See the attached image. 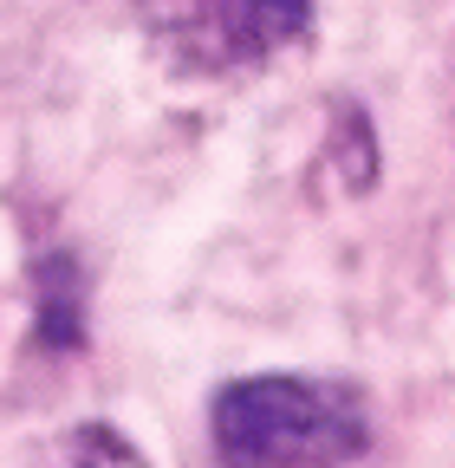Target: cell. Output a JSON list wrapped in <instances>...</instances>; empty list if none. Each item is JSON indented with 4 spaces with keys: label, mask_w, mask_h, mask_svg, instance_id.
<instances>
[{
    "label": "cell",
    "mask_w": 455,
    "mask_h": 468,
    "mask_svg": "<svg viewBox=\"0 0 455 468\" xmlns=\"http://www.w3.org/2000/svg\"><path fill=\"white\" fill-rule=\"evenodd\" d=\"M143 27L183 79H241L306 39L312 0H143Z\"/></svg>",
    "instance_id": "obj_2"
},
{
    "label": "cell",
    "mask_w": 455,
    "mask_h": 468,
    "mask_svg": "<svg viewBox=\"0 0 455 468\" xmlns=\"http://www.w3.org/2000/svg\"><path fill=\"white\" fill-rule=\"evenodd\" d=\"M208 442L221 468H345L371 449V410L338 378H235L215 390Z\"/></svg>",
    "instance_id": "obj_1"
},
{
    "label": "cell",
    "mask_w": 455,
    "mask_h": 468,
    "mask_svg": "<svg viewBox=\"0 0 455 468\" xmlns=\"http://www.w3.org/2000/svg\"><path fill=\"white\" fill-rule=\"evenodd\" d=\"M33 468H150V462L137 455L131 436H118L111 423H79L66 436H52Z\"/></svg>",
    "instance_id": "obj_3"
}]
</instances>
